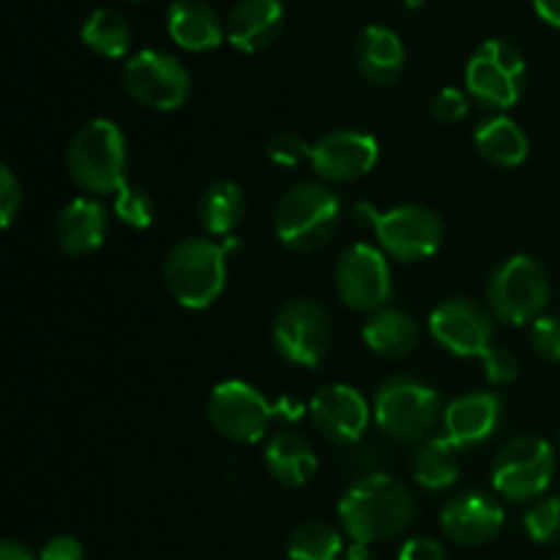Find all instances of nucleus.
Instances as JSON below:
<instances>
[{"label":"nucleus","instance_id":"20e7f679","mask_svg":"<svg viewBox=\"0 0 560 560\" xmlns=\"http://www.w3.org/2000/svg\"><path fill=\"white\" fill-rule=\"evenodd\" d=\"M342 219V202L326 184H295L273 211V233L293 252H317L334 238Z\"/></svg>","mask_w":560,"mask_h":560},{"label":"nucleus","instance_id":"b1692460","mask_svg":"<svg viewBox=\"0 0 560 560\" xmlns=\"http://www.w3.org/2000/svg\"><path fill=\"white\" fill-rule=\"evenodd\" d=\"M361 337H364L366 348L372 353L388 361L408 359L419 348V326H416V320L408 312L394 310V306H386V310L370 315Z\"/></svg>","mask_w":560,"mask_h":560},{"label":"nucleus","instance_id":"dca6fc26","mask_svg":"<svg viewBox=\"0 0 560 560\" xmlns=\"http://www.w3.org/2000/svg\"><path fill=\"white\" fill-rule=\"evenodd\" d=\"M381 145L372 135L359 129H337L323 135L312 145L310 164L317 178L328 184H350L375 170Z\"/></svg>","mask_w":560,"mask_h":560},{"label":"nucleus","instance_id":"a211bd4d","mask_svg":"<svg viewBox=\"0 0 560 560\" xmlns=\"http://www.w3.org/2000/svg\"><path fill=\"white\" fill-rule=\"evenodd\" d=\"M503 419V402L498 394L490 392H474L465 397L454 399L446 410H443V430L446 438L465 452V448H476L481 443L490 441L498 432Z\"/></svg>","mask_w":560,"mask_h":560},{"label":"nucleus","instance_id":"2f4dec72","mask_svg":"<svg viewBox=\"0 0 560 560\" xmlns=\"http://www.w3.org/2000/svg\"><path fill=\"white\" fill-rule=\"evenodd\" d=\"M266 156L271 159L279 167H299V164L310 162L312 145L295 131H277V135L268 140Z\"/></svg>","mask_w":560,"mask_h":560},{"label":"nucleus","instance_id":"7ed1b4c3","mask_svg":"<svg viewBox=\"0 0 560 560\" xmlns=\"http://www.w3.org/2000/svg\"><path fill=\"white\" fill-rule=\"evenodd\" d=\"M353 222L372 230L381 249L399 262L427 260L443 244L441 217L432 208L416 206V202H405L388 211H381L370 202H355Z\"/></svg>","mask_w":560,"mask_h":560},{"label":"nucleus","instance_id":"ea45409f","mask_svg":"<svg viewBox=\"0 0 560 560\" xmlns=\"http://www.w3.org/2000/svg\"><path fill=\"white\" fill-rule=\"evenodd\" d=\"M0 560H38V558L33 556L22 541L5 539L3 545H0Z\"/></svg>","mask_w":560,"mask_h":560},{"label":"nucleus","instance_id":"f03ea898","mask_svg":"<svg viewBox=\"0 0 560 560\" xmlns=\"http://www.w3.org/2000/svg\"><path fill=\"white\" fill-rule=\"evenodd\" d=\"M71 180L88 195H118L126 186V137L113 120H88L71 137L66 151Z\"/></svg>","mask_w":560,"mask_h":560},{"label":"nucleus","instance_id":"473e14b6","mask_svg":"<svg viewBox=\"0 0 560 560\" xmlns=\"http://www.w3.org/2000/svg\"><path fill=\"white\" fill-rule=\"evenodd\" d=\"M528 342H530V350H534L539 359L560 364V317L541 315L539 320L530 326Z\"/></svg>","mask_w":560,"mask_h":560},{"label":"nucleus","instance_id":"72a5a7b5","mask_svg":"<svg viewBox=\"0 0 560 560\" xmlns=\"http://www.w3.org/2000/svg\"><path fill=\"white\" fill-rule=\"evenodd\" d=\"M468 109H470L468 91H459V88L454 85L441 88V91L435 93V98H432V118L441 120V124L446 126L459 124V120L468 115Z\"/></svg>","mask_w":560,"mask_h":560},{"label":"nucleus","instance_id":"a19ab883","mask_svg":"<svg viewBox=\"0 0 560 560\" xmlns=\"http://www.w3.org/2000/svg\"><path fill=\"white\" fill-rule=\"evenodd\" d=\"M534 9L541 20L560 27V0H534Z\"/></svg>","mask_w":560,"mask_h":560},{"label":"nucleus","instance_id":"aec40b11","mask_svg":"<svg viewBox=\"0 0 560 560\" xmlns=\"http://www.w3.org/2000/svg\"><path fill=\"white\" fill-rule=\"evenodd\" d=\"M353 60L372 85H394L405 71V44L388 25H366L355 36Z\"/></svg>","mask_w":560,"mask_h":560},{"label":"nucleus","instance_id":"1a4fd4ad","mask_svg":"<svg viewBox=\"0 0 560 560\" xmlns=\"http://www.w3.org/2000/svg\"><path fill=\"white\" fill-rule=\"evenodd\" d=\"M525 58L506 38H487L465 66V88L487 109H509L520 102Z\"/></svg>","mask_w":560,"mask_h":560},{"label":"nucleus","instance_id":"c85d7f7f","mask_svg":"<svg viewBox=\"0 0 560 560\" xmlns=\"http://www.w3.org/2000/svg\"><path fill=\"white\" fill-rule=\"evenodd\" d=\"M342 552V534L320 520H306L288 536L290 560H339Z\"/></svg>","mask_w":560,"mask_h":560},{"label":"nucleus","instance_id":"79ce46f5","mask_svg":"<svg viewBox=\"0 0 560 560\" xmlns=\"http://www.w3.org/2000/svg\"><path fill=\"white\" fill-rule=\"evenodd\" d=\"M342 560H377V558L370 545H359V541H353V545L342 552Z\"/></svg>","mask_w":560,"mask_h":560},{"label":"nucleus","instance_id":"ddd939ff","mask_svg":"<svg viewBox=\"0 0 560 560\" xmlns=\"http://www.w3.org/2000/svg\"><path fill=\"white\" fill-rule=\"evenodd\" d=\"M271 342L282 359L299 366H317L331 348L328 312L312 299H295L277 312L271 323Z\"/></svg>","mask_w":560,"mask_h":560},{"label":"nucleus","instance_id":"37998d69","mask_svg":"<svg viewBox=\"0 0 560 560\" xmlns=\"http://www.w3.org/2000/svg\"><path fill=\"white\" fill-rule=\"evenodd\" d=\"M408 3H410V5H413V3H416V5H419V3H421V0H408Z\"/></svg>","mask_w":560,"mask_h":560},{"label":"nucleus","instance_id":"5701e85b","mask_svg":"<svg viewBox=\"0 0 560 560\" xmlns=\"http://www.w3.org/2000/svg\"><path fill=\"white\" fill-rule=\"evenodd\" d=\"M262 465L282 487H306L317 474V454L295 432H279L266 443Z\"/></svg>","mask_w":560,"mask_h":560},{"label":"nucleus","instance_id":"58836bf2","mask_svg":"<svg viewBox=\"0 0 560 560\" xmlns=\"http://www.w3.org/2000/svg\"><path fill=\"white\" fill-rule=\"evenodd\" d=\"M399 560H446V550L430 536H416L399 547Z\"/></svg>","mask_w":560,"mask_h":560},{"label":"nucleus","instance_id":"f257e3e1","mask_svg":"<svg viewBox=\"0 0 560 560\" xmlns=\"http://www.w3.org/2000/svg\"><path fill=\"white\" fill-rule=\"evenodd\" d=\"M339 523L359 545H381L405 534L416 517V501L402 481L386 474L355 479L339 498Z\"/></svg>","mask_w":560,"mask_h":560},{"label":"nucleus","instance_id":"412c9836","mask_svg":"<svg viewBox=\"0 0 560 560\" xmlns=\"http://www.w3.org/2000/svg\"><path fill=\"white\" fill-rule=\"evenodd\" d=\"M107 238V208L93 197H77L55 219V244L63 255L82 257Z\"/></svg>","mask_w":560,"mask_h":560},{"label":"nucleus","instance_id":"4468645a","mask_svg":"<svg viewBox=\"0 0 560 560\" xmlns=\"http://www.w3.org/2000/svg\"><path fill=\"white\" fill-rule=\"evenodd\" d=\"M430 334L459 359H481L495 350V320L474 299H446L430 315Z\"/></svg>","mask_w":560,"mask_h":560},{"label":"nucleus","instance_id":"c9c22d12","mask_svg":"<svg viewBox=\"0 0 560 560\" xmlns=\"http://www.w3.org/2000/svg\"><path fill=\"white\" fill-rule=\"evenodd\" d=\"M485 372H487V381H490L492 386H509L520 372L517 355L506 348H495L485 359Z\"/></svg>","mask_w":560,"mask_h":560},{"label":"nucleus","instance_id":"0eeeda50","mask_svg":"<svg viewBox=\"0 0 560 560\" xmlns=\"http://www.w3.org/2000/svg\"><path fill=\"white\" fill-rule=\"evenodd\" d=\"M487 304L509 326H534L550 304L547 268L530 255L506 257L487 282Z\"/></svg>","mask_w":560,"mask_h":560},{"label":"nucleus","instance_id":"cd10ccee","mask_svg":"<svg viewBox=\"0 0 560 560\" xmlns=\"http://www.w3.org/2000/svg\"><path fill=\"white\" fill-rule=\"evenodd\" d=\"M82 42L102 58H124L131 47V25L120 11L98 5L82 22Z\"/></svg>","mask_w":560,"mask_h":560},{"label":"nucleus","instance_id":"4be33fe9","mask_svg":"<svg viewBox=\"0 0 560 560\" xmlns=\"http://www.w3.org/2000/svg\"><path fill=\"white\" fill-rule=\"evenodd\" d=\"M167 31L178 47L189 52H206L222 44L228 36L224 22L202 0H175L167 9Z\"/></svg>","mask_w":560,"mask_h":560},{"label":"nucleus","instance_id":"2eb2a0df","mask_svg":"<svg viewBox=\"0 0 560 560\" xmlns=\"http://www.w3.org/2000/svg\"><path fill=\"white\" fill-rule=\"evenodd\" d=\"M372 421L364 394L345 383H328L317 388L310 402V424L323 441L334 446H355L366 435Z\"/></svg>","mask_w":560,"mask_h":560},{"label":"nucleus","instance_id":"9b49d317","mask_svg":"<svg viewBox=\"0 0 560 560\" xmlns=\"http://www.w3.org/2000/svg\"><path fill=\"white\" fill-rule=\"evenodd\" d=\"M282 405H271L255 386L244 381H224L208 397V419L224 441L252 446L260 443Z\"/></svg>","mask_w":560,"mask_h":560},{"label":"nucleus","instance_id":"4c0bfd02","mask_svg":"<svg viewBox=\"0 0 560 560\" xmlns=\"http://www.w3.org/2000/svg\"><path fill=\"white\" fill-rule=\"evenodd\" d=\"M38 560H85V547L74 536H55L42 547Z\"/></svg>","mask_w":560,"mask_h":560},{"label":"nucleus","instance_id":"c756f323","mask_svg":"<svg viewBox=\"0 0 560 560\" xmlns=\"http://www.w3.org/2000/svg\"><path fill=\"white\" fill-rule=\"evenodd\" d=\"M525 534L536 545H558L560 541V495L539 498L530 503V509L523 517Z\"/></svg>","mask_w":560,"mask_h":560},{"label":"nucleus","instance_id":"e433bc0d","mask_svg":"<svg viewBox=\"0 0 560 560\" xmlns=\"http://www.w3.org/2000/svg\"><path fill=\"white\" fill-rule=\"evenodd\" d=\"M355 446H359V443H355ZM383 459H386V452H383L377 443H372V446L370 443H364V446H359V448H353V452L345 454V468L355 470L361 479V476L377 474V465H381Z\"/></svg>","mask_w":560,"mask_h":560},{"label":"nucleus","instance_id":"f3484780","mask_svg":"<svg viewBox=\"0 0 560 560\" xmlns=\"http://www.w3.org/2000/svg\"><path fill=\"white\" fill-rule=\"evenodd\" d=\"M506 525V512L492 495L465 490L448 498L441 509V528L452 541L463 547H481L495 539Z\"/></svg>","mask_w":560,"mask_h":560},{"label":"nucleus","instance_id":"6ab92c4d","mask_svg":"<svg viewBox=\"0 0 560 560\" xmlns=\"http://www.w3.org/2000/svg\"><path fill=\"white\" fill-rule=\"evenodd\" d=\"M284 27L282 0H238L230 9L224 31L241 52H260L279 38Z\"/></svg>","mask_w":560,"mask_h":560},{"label":"nucleus","instance_id":"9d476101","mask_svg":"<svg viewBox=\"0 0 560 560\" xmlns=\"http://www.w3.org/2000/svg\"><path fill=\"white\" fill-rule=\"evenodd\" d=\"M124 88L142 107L173 113L189 98L191 77L175 55L164 49H140L126 60Z\"/></svg>","mask_w":560,"mask_h":560},{"label":"nucleus","instance_id":"bb28decb","mask_svg":"<svg viewBox=\"0 0 560 560\" xmlns=\"http://www.w3.org/2000/svg\"><path fill=\"white\" fill-rule=\"evenodd\" d=\"M459 448L448 438H427L413 457V479L424 490H446L463 474Z\"/></svg>","mask_w":560,"mask_h":560},{"label":"nucleus","instance_id":"f704fd0d","mask_svg":"<svg viewBox=\"0 0 560 560\" xmlns=\"http://www.w3.org/2000/svg\"><path fill=\"white\" fill-rule=\"evenodd\" d=\"M22 208V186L16 180L14 170L0 167V222L9 228Z\"/></svg>","mask_w":560,"mask_h":560},{"label":"nucleus","instance_id":"393cba45","mask_svg":"<svg viewBox=\"0 0 560 560\" xmlns=\"http://www.w3.org/2000/svg\"><path fill=\"white\" fill-rule=\"evenodd\" d=\"M474 145L479 156L492 167L512 170L528 159V137L520 129L517 120L506 118V115H495V118L485 120L476 129Z\"/></svg>","mask_w":560,"mask_h":560},{"label":"nucleus","instance_id":"7c9ffc66","mask_svg":"<svg viewBox=\"0 0 560 560\" xmlns=\"http://www.w3.org/2000/svg\"><path fill=\"white\" fill-rule=\"evenodd\" d=\"M113 211H115V217L126 224V228L145 230L153 224V213H156V208H153L151 195H148L142 186L126 184L124 189L115 195Z\"/></svg>","mask_w":560,"mask_h":560},{"label":"nucleus","instance_id":"a878e982","mask_svg":"<svg viewBox=\"0 0 560 560\" xmlns=\"http://www.w3.org/2000/svg\"><path fill=\"white\" fill-rule=\"evenodd\" d=\"M246 213V197L235 180H213L206 186L197 202V217H200L202 230L217 238H230Z\"/></svg>","mask_w":560,"mask_h":560},{"label":"nucleus","instance_id":"39448f33","mask_svg":"<svg viewBox=\"0 0 560 560\" xmlns=\"http://www.w3.org/2000/svg\"><path fill=\"white\" fill-rule=\"evenodd\" d=\"M164 284L186 310H208L228 284V249L211 238H184L164 257Z\"/></svg>","mask_w":560,"mask_h":560},{"label":"nucleus","instance_id":"f8f14e48","mask_svg":"<svg viewBox=\"0 0 560 560\" xmlns=\"http://www.w3.org/2000/svg\"><path fill=\"white\" fill-rule=\"evenodd\" d=\"M334 284L342 304L350 310L366 315L386 310L394 293L386 252L372 244H353L339 255Z\"/></svg>","mask_w":560,"mask_h":560},{"label":"nucleus","instance_id":"423d86ee","mask_svg":"<svg viewBox=\"0 0 560 560\" xmlns=\"http://www.w3.org/2000/svg\"><path fill=\"white\" fill-rule=\"evenodd\" d=\"M372 416L383 435L394 441H427L441 419V397L419 377L394 375L377 386Z\"/></svg>","mask_w":560,"mask_h":560},{"label":"nucleus","instance_id":"6e6552de","mask_svg":"<svg viewBox=\"0 0 560 560\" xmlns=\"http://www.w3.org/2000/svg\"><path fill=\"white\" fill-rule=\"evenodd\" d=\"M556 476V452L536 435H520L503 443L492 459V487L514 503H534L545 498Z\"/></svg>","mask_w":560,"mask_h":560}]
</instances>
